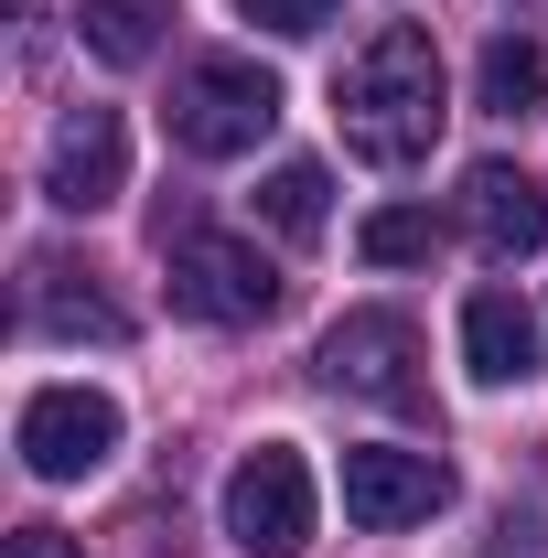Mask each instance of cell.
Wrapping results in <instances>:
<instances>
[{
  "mask_svg": "<svg viewBox=\"0 0 548 558\" xmlns=\"http://www.w3.org/2000/svg\"><path fill=\"white\" fill-rule=\"evenodd\" d=\"M312 365H323V387L377 398V409H419V398H430V387H419V333H409V312H344Z\"/></svg>",
  "mask_w": 548,
  "mask_h": 558,
  "instance_id": "5b68a950",
  "label": "cell"
},
{
  "mask_svg": "<svg viewBox=\"0 0 548 558\" xmlns=\"http://www.w3.org/2000/svg\"><path fill=\"white\" fill-rule=\"evenodd\" d=\"M441 505H452V473H441L430 451H388V440H377V451H344V515H355V526L388 537V526H419V515H441Z\"/></svg>",
  "mask_w": 548,
  "mask_h": 558,
  "instance_id": "ba28073f",
  "label": "cell"
},
{
  "mask_svg": "<svg viewBox=\"0 0 548 558\" xmlns=\"http://www.w3.org/2000/svg\"><path fill=\"white\" fill-rule=\"evenodd\" d=\"M172 301H183L194 323H215V333H248V323L279 312V269L248 236H183V247H172Z\"/></svg>",
  "mask_w": 548,
  "mask_h": 558,
  "instance_id": "277c9868",
  "label": "cell"
},
{
  "mask_svg": "<svg viewBox=\"0 0 548 558\" xmlns=\"http://www.w3.org/2000/svg\"><path fill=\"white\" fill-rule=\"evenodd\" d=\"M463 365H474L484 387H527L538 376V323H527L516 290H474L463 301Z\"/></svg>",
  "mask_w": 548,
  "mask_h": 558,
  "instance_id": "30bf717a",
  "label": "cell"
},
{
  "mask_svg": "<svg viewBox=\"0 0 548 558\" xmlns=\"http://www.w3.org/2000/svg\"><path fill=\"white\" fill-rule=\"evenodd\" d=\"M259 205H270V226L290 236V247H312V236H323V215H334V183H323V161H279Z\"/></svg>",
  "mask_w": 548,
  "mask_h": 558,
  "instance_id": "5bb4252c",
  "label": "cell"
},
{
  "mask_svg": "<svg viewBox=\"0 0 548 558\" xmlns=\"http://www.w3.org/2000/svg\"><path fill=\"white\" fill-rule=\"evenodd\" d=\"M162 22H172V0H75V33H86L97 65H151Z\"/></svg>",
  "mask_w": 548,
  "mask_h": 558,
  "instance_id": "4fadbf2b",
  "label": "cell"
},
{
  "mask_svg": "<svg viewBox=\"0 0 548 558\" xmlns=\"http://www.w3.org/2000/svg\"><path fill=\"white\" fill-rule=\"evenodd\" d=\"M108 451H119V398H97V387H33L22 398V462L44 484H86Z\"/></svg>",
  "mask_w": 548,
  "mask_h": 558,
  "instance_id": "8992f818",
  "label": "cell"
},
{
  "mask_svg": "<svg viewBox=\"0 0 548 558\" xmlns=\"http://www.w3.org/2000/svg\"><path fill=\"white\" fill-rule=\"evenodd\" d=\"M548 97V33H495L484 44V65H474V108H495V119H516V108H538Z\"/></svg>",
  "mask_w": 548,
  "mask_h": 558,
  "instance_id": "8fae6325",
  "label": "cell"
},
{
  "mask_svg": "<svg viewBox=\"0 0 548 558\" xmlns=\"http://www.w3.org/2000/svg\"><path fill=\"white\" fill-rule=\"evenodd\" d=\"M33 323H44V333H97V344H119V333H130V312H119V301H108V290H86V279L65 269V258H44V269H33Z\"/></svg>",
  "mask_w": 548,
  "mask_h": 558,
  "instance_id": "7c38bea8",
  "label": "cell"
},
{
  "mask_svg": "<svg viewBox=\"0 0 548 558\" xmlns=\"http://www.w3.org/2000/svg\"><path fill=\"white\" fill-rule=\"evenodd\" d=\"M323 526V494H312V462L290 440H259L237 473H226V537L237 558H301Z\"/></svg>",
  "mask_w": 548,
  "mask_h": 558,
  "instance_id": "3957f363",
  "label": "cell"
},
{
  "mask_svg": "<svg viewBox=\"0 0 548 558\" xmlns=\"http://www.w3.org/2000/svg\"><path fill=\"white\" fill-rule=\"evenodd\" d=\"M11 558H86L65 526H11Z\"/></svg>",
  "mask_w": 548,
  "mask_h": 558,
  "instance_id": "e0dca14e",
  "label": "cell"
},
{
  "mask_svg": "<svg viewBox=\"0 0 548 558\" xmlns=\"http://www.w3.org/2000/svg\"><path fill=\"white\" fill-rule=\"evenodd\" d=\"M237 11H248V22H259V33H290V44H301V33H323V22H334V0H237Z\"/></svg>",
  "mask_w": 548,
  "mask_h": 558,
  "instance_id": "2e32d148",
  "label": "cell"
},
{
  "mask_svg": "<svg viewBox=\"0 0 548 558\" xmlns=\"http://www.w3.org/2000/svg\"><path fill=\"white\" fill-rule=\"evenodd\" d=\"M44 194L65 215H97L130 194V119L119 108H65L55 140H44Z\"/></svg>",
  "mask_w": 548,
  "mask_h": 558,
  "instance_id": "52a82bcc",
  "label": "cell"
},
{
  "mask_svg": "<svg viewBox=\"0 0 548 558\" xmlns=\"http://www.w3.org/2000/svg\"><path fill=\"white\" fill-rule=\"evenodd\" d=\"M334 119H344V150L377 161V172H409L430 161V140L452 119V86H441V54L419 22H377L334 75Z\"/></svg>",
  "mask_w": 548,
  "mask_h": 558,
  "instance_id": "6da1fadb",
  "label": "cell"
},
{
  "mask_svg": "<svg viewBox=\"0 0 548 558\" xmlns=\"http://www.w3.org/2000/svg\"><path fill=\"white\" fill-rule=\"evenodd\" d=\"M270 130H279V75L259 54H194V65L172 75V140L194 161H237V150H259Z\"/></svg>",
  "mask_w": 548,
  "mask_h": 558,
  "instance_id": "7a4b0ae2",
  "label": "cell"
},
{
  "mask_svg": "<svg viewBox=\"0 0 548 558\" xmlns=\"http://www.w3.org/2000/svg\"><path fill=\"white\" fill-rule=\"evenodd\" d=\"M463 226L495 258H527V247H548V183L516 172V161H474L463 172Z\"/></svg>",
  "mask_w": 548,
  "mask_h": 558,
  "instance_id": "9c48e42d",
  "label": "cell"
},
{
  "mask_svg": "<svg viewBox=\"0 0 548 558\" xmlns=\"http://www.w3.org/2000/svg\"><path fill=\"white\" fill-rule=\"evenodd\" d=\"M355 247H366L377 269H419V258L441 247V226H430L419 205H388V215H366V236H355Z\"/></svg>",
  "mask_w": 548,
  "mask_h": 558,
  "instance_id": "9a60e30c",
  "label": "cell"
}]
</instances>
